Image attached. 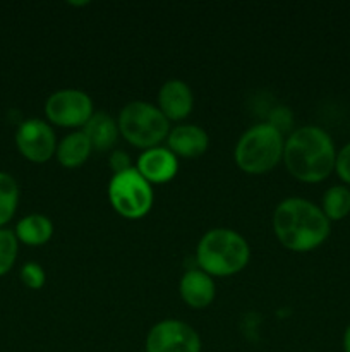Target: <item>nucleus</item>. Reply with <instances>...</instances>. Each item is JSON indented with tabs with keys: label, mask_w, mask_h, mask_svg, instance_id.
<instances>
[{
	"label": "nucleus",
	"mask_w": 350,
	"mask_h": 352,
	"mask_svg": "<svg viewBox=\"0 0 350 352\" xmlns=\"http://www.w3.org/2000/svg\"><path fill=\"white\" fill-rule=\"evenodd\" d=\"M95 113L91 96L82 89L64 88L51 93L45 102L47 122L65 129H79L86 126Z\"/></svg>",
	"instance_id": "obj_7"
},
{
	"label": "nucleus",
	"mask_w": 350,
	"mask_h": 352,
	"mask_svg": "<svg viewBox=\"0 0 350 352\" xmlns=\"http://www.w3.org/2000/svg\"><path fill=\"white\" fill-rule=\"evenodd\" d=\"M81 131L89 140L93 150L96 151L112 150L120 136L117 120L105 112L93 113L91 119L86 122V126Z\"/></svg>",
	"instance_id": "obj_14"
},
{
	"label": "nucleus",
	"mask_w": 350,
	"mask_h": 352,
	"mask_svg": "<svg viewBox=\"0 0 350 352\" xmlns=\"http://www.w3.org/2000/svg\"><path fill=\"white\" fill-rule=\"evenodd\" d=\"M319 206L331 223L347 219L350 215V188L345 184L331 186L323 195Z\"/></svg>",
	"instance_id": "obj_17"
},
{
	"label": "nucleus",
	"mask_w": 350,
	"mask_h": 352,
	"mask_svg": "<svg viewBox=\"0 0 350 352\" xmlns=\"http://www.w3.org/2000/svg\"><path fill=\"white\" fill-rule=\"evenodd\" d=\"M108 162L113 174H120V172H126V170H130V168H134L132 158H130V155L124 150H113L112 153H110Z\"/></svg>",
	"instance_id": "obj_22"
},
{
	"label": "nucleus",
	"mask_w": 350,
	"mask_h": 352,
	"mask_svg": "<svg viewBox=\"0 0 350 352\" xmlns=\"http://www.w3.org/2000/svg\"><path fill=\"white\" fill-rule=\"evenodd\" d=\"M119 133L134 148L150 150L161 146L170 133V120L153 103L134 100L122 107L117 117Z\"/></svg>",
	"instance_id": "obj_5"
},
{
	"label": "nucleus",
	"mask_w": 350,
	"mask_h": 352,
	"mask_svg": "<svg viewBox=\"0 0 350 352\" xmlns=\"http://www.w3.org/2000/svg\"><path fill=\"white\" fill-rule=\"evenodd\" d=\"M106 195L112 208L127 220L143 219L153 208V186L136 170V167L113 174Z\"/></svg>",
	"instance_id": "obj_6"
},
{
	"label": "nucleus",
	"mask_w": 350,
	"mask_h": 352,
	"mask_svg": "<svg viewBox=\"0 0 350 352\" xmlns=\"http://www.w3.org/2000/svg\"><path fill=\"white\" fill-rule=\"evenodd\" d=\"M250 260L249 243L237 230L216 227L199 239L196 263L199 270L213 278L240 274Z\"/></svg>",
	"instance_id": "obj_3"
},
{
	"label": "nucleus",
	"mask_w": 350,
	"mask_h": 352,
	"mask_svg": "<svg viewBox=\"0 0 350 352\" xmlns=\"http://www.w3.org/2000/svg\"><path fill=\"white\" fill-rule=\"evenodd\" d=\"M21 280L31 291H40L43 289L45 282H47V274H45L43 267L36 261H27L21 268Z\"/></svg>",
	"instance_id": "obj_20"
},
{
	"label": "nucleus",
	"mask_w": 350,
	"mask_h": 352,
	"mask_svg": "<svg viewBox=\"0 0 350 352\" xmlns=\"http://www.w3.org/2000/svg\"><path fill=\"white\" fill-rule=\"evenodd\" d=\"M178 294L182 301L192 309H205L215 301L216 285L215 278L209 277L199 268H192L182 275L178 282Z\"/></svg>",
	"instance_id": "obj_13"
},
{
	"label": "nucleus",
	"mask_w": 350,
	"mask_h": 352,
	"mask_svg": "<svg viewBox=\"0 0 350 352\" xmlns=\"http://www.w3.org/2000/svg\"><path fill=\"white\" fill-rule=\"evenodd\" d=\"M283 133L271 122H261L239 138L233 158L242 172L261 175L273 170L283 160Z\"/></svg>",
	"instance_id": "obj_4"
},
{
	"label": "nucleus",
	"mask_w": 350,
	"mask_h": 352,
	"mask_svg": "<svg viewBox=\"0 0 350 352\" xmlns=\"http://www.w3.org/2000/svg\"><path fill=\"white\" fill-rule=\"evenodd\" d=\"M19 254V241H17L14 230L0 229V277L9 274L14 268Z\"/></svg>",
	"instance_id": "obj_19"
},
{
	"label": "nucleus",
	"mask_w": 350,
	"mask_h": 352,
	"mask_svg": "<svg viewBox=\"0 0 350 352\" xmlns=\"http://www.w3.org/2000/svg\"><path fill=\"white\" fill-rule=\"evenodd\" d=\"M14 140L19 153L33 164H45L55 157L58 144L51 124L36 117L23 120L17 127Z\"/></svg>",
	"instance_id": "obj_9"
},
{
	"label": "nucleus",
	"mask_w": 350,
	"mask_h": 352,
	"mask_svg": "<svg viewBox=\"0 0 350 352\" xmlns=\"http://www.w3.org/2000/svg\"><path fill=\"white\" fill-rule=\"evenodd\" d=\"M19 244L26 246H43L54 236V223L47 215L41 213H31V215L23 217L16 223L14 229Z\"/></svg>",
	"instance_id": "obj_16"
},
{
	"label": "nucleus",
	"mask_w": 350,
	"mask_h": 352,
	"mask_svg": "<svg viewBox=\"0 0 350 352\" xmlns=\"http://www.w3.org/2000/svg\"><path fill=\"white\" fill-rule=\"evenodd\" d=\"M333 138L319 126H302L285 140L283 164L288 174L304 184H319L335 172Z\"/></svg>",
	"instance_id": "obj_2"
},
{
	"label": "nucleus",
	"mask_w": 350,
	"mask_h": 352,
	"mask_svg": "<svg viewBox=\"0 0 350 352\" xmlns=\"http://www.w3.org/2000/svg\"><path fill=\"white\" fill-rule=\"evenodd\" d=\"M335 174L342 181V184L350 188V141L343 144L336 153V164H335Z\"/></svg>",
	"instance_id": "obj_21"
},
{
	"label": "nucleus",
	"mask_w": 350,
	"mask_h": 352,
	"mask_svg": "<svg viewBox=\"0 0 350 352\" xmlns=\"http://www.w3.org/2000/svg\"><path fill=\"white\" fill-rule=\"evenodd\" d=\"M199 333L180 320H161L151 327L144 342L146 352H201Z\"/></svg>",
	"instance_id": "obj_8"
},
{
	"label": "nucleus",
	"mask_w": 350,
	"mask_h": 352,
	"mask_svg": "<svg viewBox=\"0 0 350 352\" xmlns=\"http://www.w3.org/2000/svg\"><path fill=\"white\" fill-rule=\"evenodd\" d=\"M93 146L82 131H74L58 141L55 158L64 168H79L88 162Z\"/></svg>",
	"instance_id": "obj_15"
},
{
	"label": "nucleus",
	"mask_w": 350,
	"mask_h": 352,
	"mask_svg": "<svg viewBox=\"0 0 350 352\" xmlns=\"http://www.w3.org/2000/svg\"><path fill=\"white\" fill-rule=\"evenodd\" d=\"M19 184L9 172L0 170V229L14 219L19 206Z\"/></svg>",
	"instance_id": "obj_18"
},
{
	"label": "nucleus",
	"mask_w": 350,
	"mask_h": 352,
	"mask_svg": "<svg viewBox=\"0 0 350 352\" xmlns=\"http://www.w3.org/2000/svg\"><path fill=\"white\" fill-rule=\"evenodd\" d=\"M208 146V133L196 124H178L167 136V148L177 158H198L206 153Z\"/></svg>",
	"instance_id": "obj_12"
},
{
	"label": "nucleus",
	"mask_w": 350,
	"mask_h": 352,
	"mask_svg": "<svg viewBox=\"0 0 350 352\" xmlns=\"http://www.w3.org/2000/svg\"><path fill=\"white\" fill-rule=\"evenodd\" d=\"M273 232L278 243L292 253L318 250L331 234V222L321 206L305 198H285L273 212Z\"/></svg>",
	"instance_id": "obj_1"
},
{
	"label": "nucleus",
	"mask_w": 350,
	"mask_h": 352,
	"mask_svg": "<svg viewBox=\"0 0 350 352\" xmlns=\"http://www.w3.org/2000/svg\"><path fill=\"white\" fill-rule=\"evenodd\" d=\"M342 347H343V352H350V323H349V327L345 329V332H343Z\"/></svg>",
	"instance_id": "obj_23"
},
{
	"label": "nucleus",
	"mask_w": 350,
	"mask_h": 352,
	"mask_svg": "<svg viewBox=\"0 0 350 352\" xmlns=\"http://www.w3.org/2000/svg\"><path fill=\"white\" fill-rule=\"evenodd\" d=\"M158 109L168 120H184L191 116L194 107V95L189 85L182 79H168L158 91Z\"/></svg>",
	"instance_id": "obj_11"
},
{
	"label": "nucleus",
	"mask_w": 350,
	"mask_h": 352,
	"mask_svg": "<svg viewBox=\"0 0 350 352\" xmlns=\"http://www.w3.org/2000/svg\"><path fill=\"white\" fill-rule=\"evenodd\" d=\"M136 170L153 184H167L178 172V158L167 146L144 150L136 160Z\"/></svg>",
	"instance_id": "obj_10"
}]
</instances>
